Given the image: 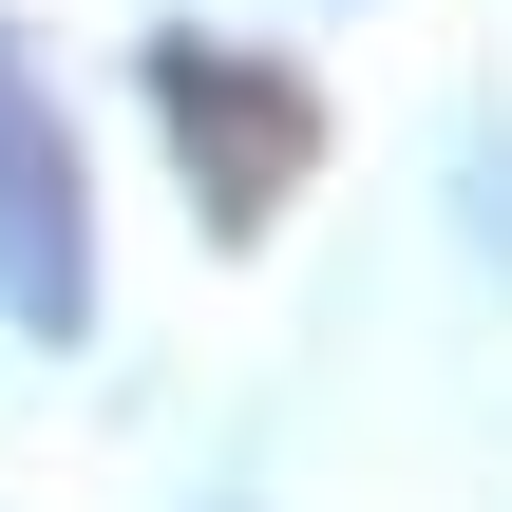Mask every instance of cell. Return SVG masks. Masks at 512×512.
Masks as SVG:
<instances>
[{"label":"cell","instance_id":"obj_2","mask_svg":"<svg viewBox=\"0 0 512 512\" xmlns=\"http://www.w3.org/2000/svg\"><path fill=\"white\" fill-rule=\"evenodd\" d=\"M0 304H19L38 342H76V304H95V247H76V133L19 95V57H0Z\"/></svg>","mask_w":512,"mask_h":512},{"label":"cell","instance_id":"obj_1","mask_svg":"<svg viewBox=\"0 0 512 512\" xmlns=\"http://www.w3.org/2000/svg\"><path fill=\"white\" fill-rule=\"evenodd\" d=\"M152 114H171V152L209 171V228H266V209L304 190V152H323L304 76H266V57H209V38H171V57H152Z\"/></svg>","mask_w":512,"mask_h":512}]
</instances>
